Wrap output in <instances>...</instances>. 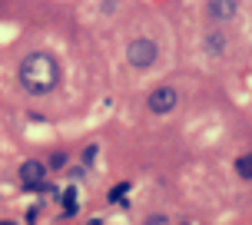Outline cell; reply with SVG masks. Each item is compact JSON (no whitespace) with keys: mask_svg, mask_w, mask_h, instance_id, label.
<instances>
[{"mask_svg":"<svg viewBox=\"0 0 252 225\" xmlns=\"http://www.w3.org/2000/svg\"><path fill=\"white\" fill-rule=\"evenodd\" d=\"M202 50H206V56H222V53H226V33H222L219 27L206 30V37H202Z\"/></svg>","mask_w":252,"mask_h":225,"instance_id":"8992f818","label":"cell"},{"mask_svg":"<svg viewBox=\"0 0 252 225\" xmlns=\"http://www.w3.org/2000/svg\"><path fill=\"white\" fill-rule=\"evenodd\" d=\"M146 225H166V215L163 212H153L150 219H146Z\"/></svg>","mask_w":252,"mask_h":225,"instance_id":"ba28073f","label":"cell"},{"mask_svg":"<svg viewBox=\"0 0 252 225\" xmlns=\"http://www.w3.org/2000/svg\"><path fill=\"white\" fill-rule=\"evenodd\" d=\"M206 17L216 20V24H226L232 17H239V3H232V0H213V3H206Z\"/></svg>","mask_w":252,"mask_h":225,"instance_id":"5b68a950","label":"cell"},{"mask_svg":"<svg viewBox=\"0 0 252 225\" xmlns=\"http://www.w3.org/2000/svg\"><path fill=\"white\" fill-rule=\"evenodd\" d=\"M17 76H20V83H24L27 93L43 96V93H50V89L60 83V63H57V56H50V53L33 50L20 60Z\"/></svg>","mask_w":252,"mask_h":225,"instance_id":"6da1fadb","label":"cell"},{"mask_svg":"<svg viewBox=\"0 0 252 225\" xmlns=\"http://www.w3.org/2000/svg\"><path fill=\"white\" fill-rule=\"evenodd\" d=\"M20 179H24L27 189H43V179H47V166L37 163V159H27L20 166Z\"/></svg>","mask_w":252,"mask_h":225,"instance_id":"277c9868","label":"cell"},{"mask_svg":"<svg viewBox=\"0 0 252 225\" xmlns=\"http://www.w3.org/2000/svg\"><path fill=\"white\" fill-rule=\"evenodd\" d=\"M236 172H239L242 179H252V152H246V156L236 159Z\"/></svg>","mask_w":252,"mask_h":225,"instance_id":"52a82bcc","label":"cell"},{"mask_svg":"<svg viewBox=\"0 0 252 225\" xmlns=\"http://www.w3.org/2000/svg\"><path fill=\"white\" fill-rule=\"evenodd\" d=\"M63 163H66V156H63V152H53V156H50V166H53V169H60Z\"/></svg>","mask_w":252,"mask_h":225,"instance_id":"9c48e42d","label":"cell"},{"mask_svg":"<svg viewBox=\"0 0 252 225\" xmlns=\"http://www.w3.org/2000/svg\"><path fill=\"white\" fill-rule=\"evenodd\" d=\"M156 60H159V43L153 37H133L126 43V63L133 70H150Z\"/></svg>","mask_w":252,"mask_h":225,"instance_id":"7a4b0ae2","label":"cell"},{"mask_svg":"<svg viewBox=\"0 0 252 225\" xmlns=\"http://www.w3.org/2000/svg\"><path fill=\"white\" fill-rule=\"evenodd\" d=\"M176 103H179V93L176 86H169V83H163V86H156L146 96V110L156 112V116H166V112H173L176 110Z\"/></svg>","mask_w":252,"mask_h":225,"instance_id":"3957f363","label":"cell"}]
</instances>
